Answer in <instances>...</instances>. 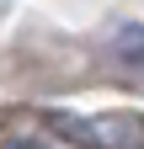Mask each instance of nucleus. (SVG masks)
<instances>
[{
	"instance_id": "f257e3e1",
	"label": "nucleus",
	"mask_w": 144,
	"mask_h": 149,
	"mask_svg": "<svg viewBox=\"0 0 144 149\" xmlns=\"http://www.w3.org/2000/svg\"><path fill=\"white\" fill-rule=\"evenodd\" d=\"M59 128H64V133H75L85 149H123L117 139H128V149H139V144H144V123H134V117H101V123L59 117Z\"/></svg>"
},
{
	"instance_id": "f03ea898",
	"label": "nucleus",
	"mask_w": 144,
	"mask_h": 149,
	"mask_svg": "<svg viewBox=\"0 0 144 149\" xmlns=\"http://www.w3.org/2000/svg\"><path fill=\"white\" fill-rule=\"evenodd\" d=\"M0 149H43V144H32V139H16V144H0Z\"/></svg>"
}]
</instances>
